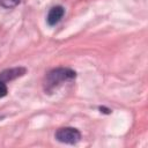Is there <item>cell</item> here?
<instances>
[{
    "label": "cell",
    "instance_id": "cell-1",
    "mask_svg": "<svg viewBox=\"0 0 148 148\" xmlns=\"http://www.w3.org/2000/svg\"><path fill=\"white\" fill-rule=\"evenodd\" d=\"M75 76L76 73L71 68H64V67L54 68L46 74L44 81V89L47 92H52L62 83L75 79Z\"/></svg>",
    "mask_w": 148,
    "mask_h": 148
},
{
    "label": "cell",
    "instance_id": "cell-4",
    "mask_svg": "<svg viewBox=\"0 0 148 148\" xmlns=\"http://www.w3.org/2000/svg\"><path fill=\"white\" fill-rule=\"evenodd\" d=\"M65 14V9L64 7L61 6H54L50 9L49 14H47V17H46V21H47V24L49 25H56L64 16Z\"/></svg>",
    "mask_w": 148,
    "mask_h": 148
},
{
    "label": "cell",
    "instance_id": "cell-6",
    "mask_svg": "<svg viewBox=\"0 0 148 148\" xmlns=\"http://www.w3.org/2000/svg\"><path fill=\"white\" fill-rule=\"evenodd\" d=\"M8 92V89H7V86H6V82L1 81L0 80V98L5 97Z\"/></svg>",
    "mask_w": 148,
    "mask_h": 148
},
{
    "label": "cell",
    "instance_id": "cell-2",
    "mask_svg": "<svg viewBox=\"0 0 148 148\" xmlns=\"http://www.w3.org/2000/svg\"><path fill=\"white\" fill-rule=\"evenodd\" d=\"M56 139L59 142L75 145L81 139V133L74 127H61L56 132Z\"/></svg>",
    "mask_w": 148,
    "mask_h": 148
},
{
    "label": "cell",
    "instance_id": "cell-3",
    "mask_svg": "<svg viewBox=\"0 0 148 148\" xmlns=\"http://www.w3.org/2000/svg\"><path fill=\"white\" fill-rule=\"evenodd\" d=\"M27 72V69L24 67H14V68H9L6 71H2L0 73V80L3 82H8L12 80H15L22 75H24Z\"/></svg>",
    "mask_w": 148,
    "mask_h": 148
},
{
    "label": "cell",
    "instance_id": "cell-5",
    "mask_svg": "<svg viewBox=\"0 0 148 148\" xmlns=\"http://www.w3.org/2000/svg\"><path fill=\"white\" fill-rule=\"evenodd\" d=\"M21 0H0V6L3 8H13L17 6Z\"/></svg>",
    "mask_w": 148,
    "mask_h": 148
}]
</instances>
